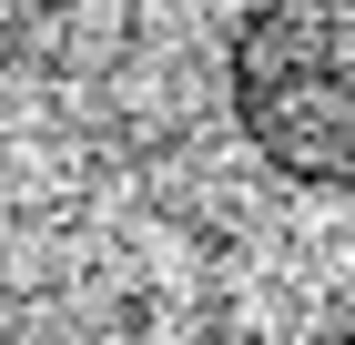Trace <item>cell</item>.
<instances>
[{
  "instance_id": "6da1fadb",
  "label": "cell",
  "mask_w": 355,
  "mask_h": 345,
  "mask_svg": "<svg viewBox=\"0 0 355 345\" xmlns=\"http://www.w3.org/2000/svg\"><path fill=\"white\" fill-rule=\"evenodd\" d=\"M223 102L264 173L355 193V0H244L223 41Z\"/></svg>"
},
{
  "instance_id": "7a4b0ae2",
  "label": "cell",
  "mask_w": 355,
  "mask_h": 345,
  "mask_svg": "<svg viewBox=\"0 0 355 345\" xmlns=\"http://www.w3.org/2000/svg\"><path fill=\"white\" fill-rule=\"evenodd\" d=\"M315 345H355V325H325V335H315Z\"/></svg>"
}]
</instances>
